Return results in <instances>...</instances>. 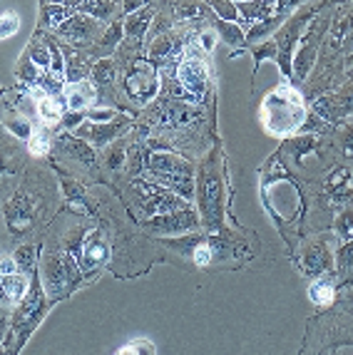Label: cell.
<instances>
[{
	"mask_svg": "<svg viewBox=\"0 0 353 355\" xmlns=\"http://www.w3.org/2000/svg\"><path fill=\"white\" fill-rule=\"evenodd\" d=\"M304 3H306V0H279V3H277V12H279V15H284V12L294 10V8L304 6Z\"/></svg>",
	"mask_w": 353,
	"mask_h": 355,
	"instance_id": "bcb514c9",
	"label": "cell"
},
{
	"mask_svg": "<svg viewBox=\"0 0 353 355\" xmlns=\"http://www.w3.org/2000/svg\"><path fill=\"white\" fill-rule=\"evenodd\" d=\"M321 30H324V20H316L313 28H309V33L301 37V48L294 58V70L291 75L296 77V83H304L311 72L313 62H316V55H318V37H321Z\"/></svg>",
	"mask_w": 353,
	"mask_h": 355,
	"instance_id": "4fadbf2b",
	"label": "cell"
},
{
	"mask_svg": "<svg viewBox=\"0 0 353 355\" xmlns=\"http://www.w3.org/2000/svg\"><path fill=\"white\" fill-rule=\"evenodd\" d=\"M217 40H219V35H217V30H214L212 23H206L204 28L197 33V48H199L204 55L214 53V48H217Z\"/></svg>",
	"mask_w": 353,
	"mask_h": 355,
	"instance_id": "d590c367",
	"label": "cell"
},
{
	"mask_svg": "<svg viewBox=\"0 0 353 355\" xmlns=\"http://www.w3.org/2000/svg\"><path fill=\"white\" fill-rule=\"evenodd\" d=\"M127 162H130V142L127 139H120V142H115L105 152V164L112 172H120Z\"/></svg>",
	"mask_w": 353,
	"mask_h": 355,
	"instance_id": "83f0119b",
	"label": "cell"
},
{
	"mask_svg": "<svg viewBox=\"0 0 353 355\" xmlns=\"http://www.w3.org/2000/svg\"><path fill=\"white\" fill-rule=\"evenodd\" d=\"M124 89L137 105H147L159 92V72L149 60H135L124 72Z\"/></svg>",
	"mask_w": 353,
	"mask_h": 355,
	"instance_id": "8992f818",
	"label": "cell"
},
{
	"mask_svg": "<svg viewBox=\"0 0 353 355\" xmlns=\"http://www.w3.org/2000/svg\"><path fill=\"white\" fill-rule=\"evenodd\" d=\"M142 226L154 234V236H182L189 231L199 229V214L192 207L187 209H176L170 214H157V216H149V219H142Z\"/></svg>",
	"mask_w": 353,
	"mask_h": 355,
	"instance_id": "ba28073f",
	"label": "cell"
},
{
	"mask_svg": "<svg viewBox=\"0 0 353 355\" xmlns=\"http://www.w3.org/2000/svg\"><path fill=\"white\" fill-rule=\"evenodd\" d=\"M92 62H90V58L85 53H80V50H72L67 48L65 50V77L67 83H80V80H85L88 75H92Z\"/></svg>",
	"mask_w": 353,
	"mask_h": 355,
	"instance_id": "603a6c76",
	"label": "cell"
},
{
	"mask_svg": "<svg viewBox=\"0 0 353 355\" xmlns=\"http://www.w3.org/2000/svg\"><path fill=\"white\" fill-rule=\"evenodd\" d=\"M277 53H279L277 40H269V42H264V45H259V48H254V58H256V62H254V75L259 72V65L266 58H274Z\"/></svg>",
	"mask_w": 353,
	"mask_h": 355,
	"instance_id": "ab89813d",
	"label": "cell"
},
{
	"mask_svg": "<svg viewBox=\"0 0 353 355\" xmlns=\"http://www.w3.org/2000/svg\"><path fill=\"white\" fill-rule=\"evenodd\" d=\"M130 122H132L130 117H117V119H110V122H92V119H85L83 125L75 130V135L88 139L92 147H107L115 137H120L130 127Z\"/></svg>",
	"mask_w": 353,
	"mask_h": 355,
	"instance_id": "7c38bea8",
	"label": "cell"
},
{
	"mask_svg": "<svg viewBox=\"0 0 353 355\" xmlns=\"http://www.w3.org/2000/svg\"><path fill=\"white\" fill-rule=\"evenodd\" d=\"M60 37H65L72 45H88L90 40H97L102 37V20L92 18L88 12H72L65 23L55 30Z\"/></svg>",
	"mask_w": 353,
	"mask_h": 355,
	"instance_id": "8fae6325",
	"label": "cell"
},
{
	"mask_svg": "<svg viewBox=\"0 0 353 355\" xmlns=\"http://www.w3.org/2000/svg\"><path fill=\"white\" fill-rule=\"evenodd\" d=\"M212 10L217 12L222 20H231V23H239V8H236L234 0H206Z\"/></svg>",
	"mask_w": 353,
	"mask_h": 355,
	"instance_id": "74e56055",
	"label": "cell"
},
{
	"mask_svg": "<svg viewBox=\"0 0 353 355\" xmlns=\"http://www.w3.org/2000/svg\"><path fill=\"white\" fill-rule=\"evenodd\" d=\"M222 184L224 179L214 172V162H206L202 166V177H199V211L202 219L209 229H219L222 226V207H224V194H222Z\"/></svg>",
	"mask_w": 353,
	"mask_h": 355,
	"instance_id": "277c9868",
	"label": "cell"
},
{
	"mask_svg": "<svg viewBox=\"0 0 353 355\" xmlns=\"http://www.w3.org/2000/svg\"><path fill=\"white\" fill-rule=\"evenodd\" d=\"M115 72H117V65H115V60L110 58H102L95 62L92 67V83L95 85H107L115 80Z\"/></svg>",
	"mask_w": 353,
	"mask_h": 355,
	"instance_id": "e575fe53",
	"label": "cell"
},
{
	"mask_svg": "<svg viewBox=\"0 0 353 355\" xmlns=\"http://www.w3.org/2000/svg\"><path fill=\"white\" fill-rule=\"evenodd\" d=\"M209 8L212 6H204L202 0H176L174 6H172V18L182 20V23H187V20H206V23H212L219 15L209 10Z\"/></svg>",
	"mask_w": 353,
	"mask_h": 355,
	"instance_id": "ffe728a7",
	"label": "cell"
},
{
	"mask_svg": "<svg viewBox=\"0 0 353 355\" xmlns=\"http://www.w3.org/2000/svg\"><path fill=\"white\" fill-rule=\"evenodd\" d=\"M132 189H135V194H137V202H140L142 216H145V219L157 216V214H170V211H176V209L189 207V202L184 196L167 189L162 184L149 182V179H145L142 174L132 179Z\"/></svg>",
	"mask_w": 353,
	"mask_h": 355,
	"instance_id": "3957f363",
	"label": "cell"
},
{
	"mask_svg": "<svg viewBox=\"0 0 353 355\" xmlns=\"http://www.w3.org/2000/svg\"><path fill=\"white\" fill-rule=\"evenodd\" d=\"M72 12H77V8L65 6V3H45V6H42V25L58 30L60 25L70 18Z\"/></svg>",
	"mask_w": 353,
	"mask_h": 355,
	"instance_id": "484cf974",
	"label": "cell"
},
{
	"mask_svg": "<svg viewBox=\"0 0 353 355\" xmlns=\"http://www.w3.org/2000/svg\"><path fill=\"white\" fill-rule=\"evenodd\" d=\"M336 279H338V273L336 271L316 276L313 284L309 286V301H311L313 306H331V303L336 301V291H338Z\"/></svg>",
	"mask_w": 353,
	"mask_h": 355,
	"instance_id": "d6986e66",
	"label": "cell"
},
{
	"mask_svg": "<svg viewBox=\"0 0 353 355\" xmlns=\"http://www.w3.org/2000/svg\"><path fill=\"white\" fill-rule=\"evenodd\" d=\"M145 6H149V0H124V12L130 15V12L140 10V8H145Z\"/></svg>",
	"mask_w": 353,
	"mask_h": 355,
	"instance_id": "7dc6e473",
	"label": "cell"
},
{
	"mask_svg": "<svg viewBox=\"0 0 353 355\" xmlns=\"http://www.w3.org/2000/svg\"><path fill=\"white\" fill-rule=\"evenodd\" d=\"M13 256H15V261H18V266L23 268V271H28V273L40 271V261H38V246L35 243H23V246H18V249L13 251Z\"/></svg>",
	"mask_w": 353,
	"mask_h": 355,
	"instance_id": "f546056e",
	"label": "cell"
},
{
	"mask_svg": "<svg viewBox=\"0 0 353 355\" xmlns=\"http://www.w3.org/2000/svg\"><path fill=\"white\" fill-rule=\"evenodd\" d=\"M304 117H306V110H304L299 89L286 83L274 89L261 107V119H264L266 130L277 137H288L291 132H296L304 125Z\"/></svg>",
	"mask_w": 353,
	"mask_h": 355,
	"instance_id": "7a4b0ae2",
	"label": "cell"
},
{
	"mask_svg": "<svg viewBox=\"0 0 353 355\" xmlns=\"http://www.w3.org/2000/svg\"><path fill=\"white\" fill-rule=\"evenodd\" d=\"M60 144H63V149H65L70 157H77V159L83 162V164L88 166H95V149L92 144L88 142V139H83V137H63L60 139Z\"/></svg>",
	"mask_w": 353,
	"mask_h": 355,
	"instance_id": "d4e9b609",
	"label": "cell"
},
{
	"mask_svg": "<svg viewBox=\"0 0 353 355\" xmlns=\"http://www.w3.org/2000/svg\"><path fill=\"white\" fill-rule=\"evenodd\" d=\"M112 249L110 241L102 236V231H90L88 236L80 241V254H77V263L83 268L85 279H97V273L110 263Z\"/></svg>",
	"mask_w": 353,
	"mask_h": 355,
	"instance_id": "30bf717a",
	"label": "cell"
},
{
	"mask_svg": "<svg viewBox=\"0 0 353 355\" xmlns=\"http://www.w3.org/2000/svg\"><path fill=\"white\" fill-rule=\"evenodd\" d=\"M336 273L338 279H348L353 273V241H343L336 249Z\"/></svg>",
	"mask_w": 353,
	"mask_h": 355,
	"instance_id": "4dcf8cb0",
	"label": "cell"
},
{
	"mask_svg": "<svg viewBox=\"0 0 353 355\" xmlns=\"http://www.w3.org/2000/svg\"><path fill=\"white\" fill-rule=\"evenodd\" d=\"M239 8V25L247 28V25H256L261 20L271 18V15H277L274 6L264 3V0H249V3H236Z\"/></svg>",
	"mask_w": 353,
	"mask_h": 355,
	"instance_id": "7402d4cb",
	"label": "cell"
},
{
	"mask_svg": "<svg viewBox=\"0 0 353 355\" xmlns=\"http://www.w3.org/2000/svg\"><path fill=\"white\" fill-rule=\"evenodd\" d=\"M264 3H269V6H274V10H277V3H279V0H264Z\"/></svg>",
	"mask_w": 353,
	"mask_h": 355,
	"instance_id": "816d5d0a",
	"label": "cell"
},
{
	"mask_svg": "<svg viewBox=\"0 0 353 355\" xmlns=\"http://www.w3.org/2000/svg\"><path fill=\"white\" fill-rule=\"evenodd\" d=\"M80 279H85L83 268L77 263V256L70 251L47 249L40 259V281L42 291L50 301H63L80 286Z\"/></svg>",
	"mask_w": 353,
	"mask_h": 355,
	"instance_id": "6da1fadb",
	"label": "cell"
},
{
	"mask_svg": "<svg viewBox=\"0 0 353 355\" xmlns=\"http://www.w3.org/2000/svg\"><path fill=\"white\" fill-rule=\"evenodd\" d=\"M88 119H92V122H110V119H117V112L112 107L95 105L88 110Z\"/></svg>",
	"mask_w": 353,
	"mask_h": 355,
	"instance_id": "b9f144b4",
	"label": "cell"
},
{
	"mask_svg": "<svg viewBox=\"0 0 353 355\" xmlns=\"http://www.w3.org/2000/svg\"><path fill=\"white\" fill-rule=\"evenodd\" d=\"M63 100L67 110L75 112H88L90 107L97 105V87L92 80H80V83H67L63 89Z\"/></svg>",
	"mask_w": 353,
	"mask_h": 355,
	"instance_id": "2e32d148",
	"label": "cell"
},
{
	"mask_svg": "<svg viewBox=\"0 0 353 355\" xmlns=\"http://www.w3.org/2000/svg\"><path fill=\"white\" fill-rule=\"evenodd\" d=\"M6 127L15 135V139H25L28 142L30 137H33V119L20 112H15V117H6Z\"/></svg>",
	"mask_w": 353,
	"mask_h": 355,
	"instance_id": "836d02e7",
	"label": "cell"
},
{
	"mask_svg": "<svg viewBox=\"0 0 353 355\" xmlns=\"http://www.w3.org/2000/svg\"><path fill=\"white\" fill-rule=\"evenodd\" d=\"M214 30H217L219 40H224L227 45H231V48H244V42H247V33H244V28L239 23H231V20H212Z\"/></svg>",
	"mask_w": 353,
	"mask_h": 355,
	"instance_id": "cb8c5ba5",
	"label": "cell"
},
{
	"mask_svg": "<svg viewBox=\"0 0 353 355\" xmlns=\"http://www.w3.org/2000/svg\"><path fill=\"white\" fill-rule=\"evenodd\" d=\"M47 3H65V6L77 8V3H80V0H47Z\"/></svg>",
	"mask_w": 353,
	"mask_h": 355,
	"instance_id": "f907efd6",
	"label": "cell"
},
{
	"mask_svg": "<svg viewBox=\"0 0 353 355\" xmlns=\"http://www.w3.org/2000/svg\"><path fill=\"white\" fill-rule=\"evenodd\" d=\"M30 279H33V273L23 271H10V273H0V284H3V303L8 306H20L25 296H28L30 291Z\"/></svg>",
	"mask_w": 353,
	"mask_h": 355,
	"instance_id": "e0dca14e",
	"label": "cell"
},
{
	"mask_svg": "<svg viewBox=\"0 0 353 355\" xmlns=\"http://www.w3.org/2000/svg\"><path fill=\"white\" fill-rule=\"evenodd\" d=\"M65 107V100H55V95H45L38 100V117L45 122H63Z\"/></svg>",
	"mask_w": 353,
	"mask_h": 355,
	"instance_id": "4316f807",
	"label": "cell"
},
{
	"mask_svg": "<svg viewBox=\"0 0 353 355\" xmlns=\"http://www.w3.org/2000/svg\"><path fill=\"white\" fill-rule=\"evenodd\" d=\"M346 42L353 48V10L348 12V30H346Z\"/></svg>",
	"mask_w": 353,
	"mask_h": 355,
	"instance_id": "c3c4849f",
	"label": "cell"
},
{
	"mask_svg": "<svg viewBox=\"0 0 353 355\" xmlns=\"http://www.w3.org/2000/svg\"><path fill=\"white\" fill-rule=\"evenodd\" d=\"M20 30V18L15 15V12H6L3 15V28H0V37L3 40H8L10 35H15Z\"/></svg>",
	"mask_w": 353,
	"mask_h": 355,
	"instance_id": "7bdbcfd3",
	"label": "cell"
},
{
	"mask_svg": "<svg viewBox=\"0 0 353 355\" xmlns=\"http://www.w3.org/2000/svg\"><path fill=\"white\" fill-rule=\"evenodd\" d=\"M28 149L30 154H35V157H45L47 149H50V137L45 132H33V137L28 139Z\"/></svg>",
	"mask_w": 353,
	"mask_h": 355,
	"instance_id": "f35d334b",
	"label": "cell"
},
{
	"mask_svg": "<svg viewBox=\"0 0 353 355\" xmlns=\"http://www.w3.org/2000/svg\"><path fill=\"white\" fill-rule=\"evenodd\" d=\"M184 50H187V35L182 33H165V35H157L149 45L147 60L159 65V62H170L174 58H182Z\"/></svg>",
	"mask_w": 353,
	"mask_h": 355,
	"instance_id": "9a60e30c",
	"label": "cell"
},
{
	"mask_svg": "<svg viewBox=\"0 0 353 355\" xmlns=\"http://www.w3.org/2000/svg\"><path fill=\"white\" fill-rule=\"evenodd\" d=\"M346 72H348V77H353V50L348 53V60H346Z\"/></svg>",
	"mask_w": 353,
	"mask_h": 355,
	"instance_id": "681fc988",
	"label": "cell"
},
{
	"mask_svg": "<svg viewBox=\"0 0 353 355\" xmlns=\"http://www.w3.org/2000/svg\"><path fill=\"white\" fill-rule=\"evenodd\" d=\"M25 55H28V58L33 60V62H35L40 70H50L53 55H50V45H47V40H33Z\"/></svg>",
	"mask_w": 353,
	"mask_h": 355,
	"instance_id": "d6a6232c",
	"label": "cell"
},
{
	"mask_svg": "<svg viewBox=\"0 0 353 355\" xmlns=\"http://www.w3.org/2000/svg\"><path fill=\"white\" fill-rule=\"evenodd\" d=\"M77 10L88 12L97 20H110L112 12H115V0H80Z\"/></svg>",
	"mask_w": 353,
	"mask_h": 355,
	"instance_id": "f1b7e54d",
	"label": "cell"
},
{
	"mask_svg": "<svg viewBox=\"0 0 353 355\" xmlns=\"http://www.w3.org/2000/svg\"><path fill=\"white\" fill-rule=\"evenodd\" d=\"M63 189H65V199H67V202L85 204L83 189H80V184H75V179H70V177H63Z\"/></svg>",
	"mask_w": 353,
	"mask_h": 355,
	"instance_id": "60d3db41",
	"label": "cell"
},
{
	"mask_svg": "<svg viewBox=\"0 0 353 355\" xmlns=\"http://www.w3.org/2000/svg\"><path fill=\"white\" fill-rule=\"evenodd\" d=\"M154 345L152 343H147L145 338H140V340H135V343H130V345H122V348L117 350V353H154Z\"/></svg>",
	"mask_w": 353,
	"mask_h": 355,
	"instance_id": "f6af8a7d",
	"label": "cell"
},
{
	"mask_svg": "<svg viewBox=\"0 0 353 355\" xmlns=\"http://www.w3.org/2000/svg\"><path fill=\"white\" fill-rule=\"evenodd\" d=\"M324 189L334 202H346L353 196V169L351 166H334L324 179Z\"/></svg>",
	"mask_w": 353,
	"mask_h": 355,
	"instance_id": "ac0fdd59",
	"label": "cell"
},
{
	"mask_svg": "<svg viewBox=\"0 0 353 355\" xmlns=\"http://www.w3.org/2000/svg\"><path fill=\"white\" fill-rule=\"evenodd\" d=\"M124 35V23H112L110 28H107V33H102L100 37V50H105V53H110V50H115L120 45V40H122Z\"/></svg>",
	"mask_w": 353,
	"mask_h": 355,
	"instance_id": "8d00e7d4",
	"label": "cell"
},
{
	"mask_svg": "<svg viewBox=\"0 0 353 355\" xmlns=\"http://www.w3.org/2000/svg\"><path fill=\"white\" fill-rule=\"evenodd\" d=\"M334 234L338 241H353V207H346L338 211L334 221Z\"/></svg>",
	"mask_w": 353,
	"mask_h": 355,
	"instance_id": "1f68e13d",
	"label": "cell"
},
{
	"mask_svg": "<svg viewBox=\"0 0 353 355\" xmlns=\"http://www.w3.org/2000/svg\"><path fill=\"white\" fill-rule=\"evenodd\" d=\"M145 172H170V174H195V164L172 149H154L145 157Z\"/></svg>",
	"mask_w": 353,
	"mask_h": 355,
	"instance_id": "5bb4252c",
	"label": "cell"
},
{
	"mask_svg": "<svg viewBox=\"0 0 353 355\" xmlns=\"http://www.w3.org/2000/svg\"><path fill=\"white\" fill-rule=\"evenodd\" d=\"M154 15H157V8H154L152 3L140 8V10L130 12L127 20H124V35H127V40H142V37L147 35V30L152 28Z\"/></svg>",
	"mask_w": 353,
	"mask_h": 355,
	"instance_id": "44dd1931",
	"label": "cell"
},
{
	"mask_svg": "<svg viewBox=\"0 0 353 355\" xmlns=\"http://www.w3.org/2000/svg\"><path fill=\"white\" fill-rule=\"evenodd\" d=\"M296 263H299L304 276H321V273L336 271V251L331 249V243L326 236H318L313 241L304 243L301 251L296 254Z\"/></svg>",
	"mask_w": 353,
	"mask_h": 355,
	"instance_id": "52a82bcc",
	"label": "cell"
},
{
	"mask_svg": "<svg viewBox=\"0 0 353 355\" xmlns=\"http://www.w3.org/2000/svg\"><path fill=\"white\" fill-rule=\"evenodd\" d=\"M338 144H341L343 154H346L348 159H353V122H348V125L341 130V135H338Z\"/></svg>",
	"mask_w": 353,
	"mask_h": 355,
	"instance_id": "ee69618b",
	"label": "cell"
},
{
	"mask_svg": "<svg viewBox=\"0 0 353 355\" xmlns=\"http://www.w3.org/2000/svg\"><path fill=\"white\" fill-rule=\"evenodd\" d=\"M264 202L269 207V211L277 216L279 224H284V221H299L301 207H304L299 189L288 179H279V182H274V187L264 184Z\"/></svg>",
	"mask_w": 353,
	"mask_h": 355,
	"instance_id": "5b68a950",
	"label": "cell"
},
{
	"mask_svg": "<svg viewBox=\"0 0 353 355\" xmlns=\"http://www.w3.org/2000/svg\"><path fill=\"white\" fill-rule=\"evenodd\" d=\"M176 80L182 83V87L189 95L195 97V102H202V97L206 95V87H209V70H206L204 58L197 50L195 53L184 50L179 65H176Z\"/></svg>",
	"mask_w": 353,
	"mask_h": 355,
	"instance_id": "9c48e42d",
	"label": "cell"
}]
</instances>
